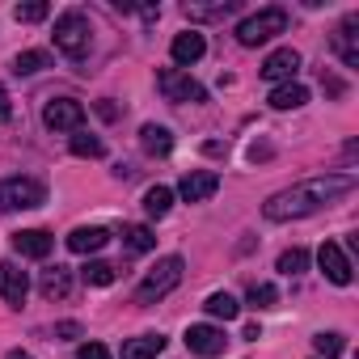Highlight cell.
Segmentation results:
<instances>
[{"instance_id": "1", "label": "cell", "mask_w": 359, "mask_h": 359, "mask_svg": "<svg viewBox=\"0 0 359 359\" xmlns=\"http://www.w3.org/2000/svg\"><path fill=\"white\" fill-rule=\"evenodd\" d=\"M351 191H355V173H325V177H309V182H300V187H287V191L271 195V199L262 203V216H266L271 224L304 220V216L321 212L325 203H334V199L351 195Z\"/></svg>"}, {"instance_id": "2", "label": "cell", "mask_w": 359, "mask_h": 359, "mask_svg": "<svg viewBox=\"0 0 359 359\" xmlns=\"http://www.w3.org/2000/svg\"><path fill=\"white\" fill-rule=\"evenodd\" d=\"M182 275H187V262L177 258V254H165L144 279H140V287H135V300L140 304H156L161 296H169L177 283H182Z\"/></svg>"}, {"instance_id": "3", "label": "cell", "mask_w": 359, "mask_h": 359, "mask_svg": "<svg viewBox=\"0 0 359 359\" xmlns=\"http://www.w3.org/2000/svg\"><path fill=\"white\" fill-rule=\"evenodd\" d=\"M89 43H93V26L81 9H68L55 18V47L68 55V60H85L89 55Z\"/></svg>"}, {"instance_id": "4", "label": "cell", "mask_w": 359, "mask_h": 359, "mask_svg": "<svg viewBox=\"0 0 359 359\" xmlns=\"http://www.w3.org/2000/svg\"><path fill=\"white\" fill-rule=\"evenodd\" d=\"M275 34H287V9H279V5L258 9V13H250V18L237 26V43H241V47H262V43H271Z\"/></svg>"}, {"instance_id": "5", "label": "cell", "mask_w": 359, "mask_h": 359, "mask_svg": "<svg viewBox=\"0 0 359 359\" xmlns=\"http://www.w3.org/2000/svg\"><path fill=\"white\" fill-rule=\"evenodd\" d=\"M47 203V187L34 177H5L0 182V212H30Z\"/></svg>"}, {"instance_id": "6", "label": "cell", "mask_w": 359, "mask_h": 359, "mask_svg": "<svg viewBox=\"0 0 359 359\" xmlns=\"http://www.w3.org/2000/svg\"><path fill=\"white\" fill-rule=\"evenodd\" d=\"M156 89L165 93V102H208V89L182 68H161L156 72Z\"/></svg>"}, {"instance_id": "7", "label": "cell", "mask_w": 359, "mask_h": 359, "mask_svg": "<svg viewBox=\"0 0 359 359\" xmlns=\"http://www.w3.org/2000/svg\"><path fill=\"white\" fill-rule=\"evenodd\" d=\"M85 123V106L76 97H51L43 106V127L47 131H81Z\"/></svg>"}, {"instance_id": "8", "label": "cell", "mask_w": 359, "mask_h": 359, "mask_svg": "<svg viewBox=\"0 0 359 359\" xmlns=\"http://www.w3.org/2000/svg\"><path fill=\"white\" fill-rule=\"evenodd\" d=\"M317 266H321V275H325L330 283H338V287H346V283L355 279L351 258L342 254V245H338V241H325V245L317 250Z\"/></svg>"}, {"instance_id": "9", "label": "cell", "mask_w": 359, "mask_h": 359, "mask_svg": "<svg viewBox=\"0 0 359 359\" xmlns=\"http://www.w3.org/2000/svg\"><path fill=\"white\" fill-rule=\"evenodd\" d=\"M26 296H30V275L18 262H0V300L9 309H22Z\"/></svg>"}, {"instance_id": "10", "label": "cell", "mask_w": 359, "mask_h": 359, "mask_svg": "<svg viewBox=\"0 0 359 359\" xmlns=\"http://www.w3.org/2000/svg\"><path fill=\"white\" fill-rule=\"evenodd\" d=\"M216 191H220V173H212V169H191L182 182H177V195H182L187 203H203Z\"/></svg>"}, {"instance_id": "11", "label": "cell", "mask_w": 359, "mask_h": 359, "mask_svg": "<svg viewBox=\"0 0 359 359\" xmlns=\"http://www.w3.org/2000/svg\"><path fill=\"white\" fill-rule=\"evenodd\" d=\"M296 72H300V51H292V47L271 51L266 64H262V81H271V85H287Z\"/></svg>"}, {"instance_id": "12", "label": "cell", "mask_w": 359, "mask_h": 359, "mask_svg": "<svg viewBox=\"0 0 359 359\" xmlns=\"http://www.w3.org/2000/svg\"><path fill=\"white\" fill-rule=\"evenodd\" d=\"M187 346H191L195 355H203V359H216V355H224L229 338H224L220 325H191V330H187Z\"/></svg>"}, {"instance_id": "13", "label": "cell", "mask_w": 359, "mask_h": 359, "mask_svg": "<svg viewBox=\"0 0 359 359\" xmlns=\"http://www.w3.org/2000/svg\"><path fill=\"white\" fill-rule=\"evenodd\" d=\"M203 51H208V39H203L199 30H182V34L173 39V47H169V55H173V64H177V68L199 64V60H203Z\"/></svg>"}, {"instance_id": "14", "label": "cell", "mask_w": 359, "mask_h": 359, "mask_svg": "<svg viewBox=\"0 0 359 359\" xmlns=\"http://www.w3.org/2000/svg\"><path fill=\"white\" fill-rule=\"evenodd\" d=\"M51 245H55V237L47 229H22V233H13V250L22 258H47Z\"/></svg>"}, {"instance_id": "15", "label": "cell", "mask_w": 359, "mask_h": 359, "mask_svg": "<svg viewBox=\"0 0 359 359\" xmlns=\"http://www.w3.org/2000/svg\"><path fill=\"white\" fill-rule=\"evenodd\" d=\"M106 241H110V229H102V224H85V229H72L68 233V250L72 254H85V258L97 254Z\"/></svg>"}, {"instance_id": "16", "label": "cell", "mask_w": 359, "mask_h": 359, "mask_svg": "<svg viewBox=\"0 0 359 359\" xmlns=\"http://www.w3.org/2000/svg\"><path fill=\"white\" fill-rule=\"evenodd\" d=\"M39 292H43L47 300H68V296H72V271H68V266H60V262H55V266H47V271H43V279H39Z\"/></svg>"}, {"instance_id": "17", "label": "cell", "mask_w": 359, "mask_h": 359, "mask_svg": "<svg viewBox=\"0 0 359 359\" xmlns=\"http://www.w3.org/2000/svg\"><path fill=\"white\" fill-rule=\"evenodd\" d=\"M355 26H359V13H346V18H342V26H338V39H334V47H338V55H342V64H346V68H359Z\"/></svg>"}, {"instance_id": "18", "label": "cell", "mask_w": 359, "mask_h": 359, "mask_svg": "<svg viewBox=\"0 0 359 359\" xmlns=\"http://www.w3.org/2000/svg\"><path fill=\"white\" fill-rule=\"evenodd\" d=\"M266 102H271L275 110H300V106L309 102V89H304V85H296V81H287V85H275Z\"/></svg>"}, {"instance_id": "19", "label": "cell", "mask_w": 359, "mask_h": 359, "mask_svg": "<svg viewBox=\"0 0 359 359\" xmlns=\"http://www.w3.org/2000/svg\"><path fill=\"white\" fill-rule=\"evenodd\" d=\"M165 351V338L161 334H140V338H127L123 342V359H156Z\"/></svg>"}, {"instance_id": "20", "label": "cell", "mask_w": 359, "mask_h": 359, "mask_svg": "<svg viewBox=\"0 0 359 359\" xmlns=\"http://www.w3.org/2000/svg\"><path fill=\"white\" fill-rule=\"evenodd\" d=\"M140 144H144V152H148V156H169V148H173V135H169V127L144 123V131H140Z\"/></svg>"}, {"instance_id": "21", "label": "cell", "mask_w": 359, "mask_h": 359, "mask_svg": "<svg viewBox=\"0 0 359 359\" xmlns=\"http://www.w3.org/2000/svg\"><path fill=\"white\" fill-rule=\"evenodd\" d=\"M203 309H208V317H216V321H233V317L241 313L237 296H229V292H212V296L203 300Z\"/></svg>"}, {"instance_id": "22", "label": "cell", "mask_w": 359, "mask_h": 359, "mask_svg": "<svg viewBox=\"0 0 359 359\" xmlns=\"http://www.w3.org/2000/svg\"><path fill=\"white\" fill-rule=\"evenodd\" d=\"M123 245H127L131 254H148V250H156V237H152L148 224H127V229H123Z\"/></svg>"}, {"instance_id": "23", "label": "cell", "mask_w": 359, "mask_h": 359, "mask_svg": "<svg viewBox=\"0 0 359 359\" xmlns=\"http://www.w3.org/2000/svg\"><path fill=\"white\" fill-rule=\"evenodd\" d=\"M81 279L93 283V287H110V283L118 279V271H114L110 262H102V258H89V262L81 266Z\"/></svg>"}, {"instance_id": "24", "label": "cell", "mask_w": 359, "mask_h": 359, "mask_svg": "<svg viewBox=\"0 0 359 359\" xmlns=\"http://www.w3.org/2000/svg\"><path fill=\"white\" fill-rule=\"evenodd\" d=\"M169 208H173V191H169V187H152V191L144 195V212H148L152 220L169 216Z\"/></svg>"}, {"instance_id": "25", "label": "cell", "mask_w": 359, "mask_h": 359, "mask_svg": "<svg viewBox=\"0 0 359 359\" xmlns=\"http://www.w3.org/2000/svg\"><path fill=\"white\" fill-rule=\"evenodd\" d=\"M43 68H51V55H47V51H22V55L13 60V72H18V76H34V72H43Z\"/></svg>"}, {"instance_id": "26", "label": "cell", "mask_w": 359, "mask_h": 359, "mask_svg": "<svg viewBox=\"0 0 359 359\" xmlns=\"http://www.w3.org/2000/svg\"><path fill=\"white\" fill-rule=\"evenodd\" d=\"M68 144H72V152H76V156H106V144H102L97 135H85V131H76Z\"/></svg>"}, {"instance_id": "27", "label": "cell", "mask_w": 359, "mask_h": 359, "mask_svg": "<svg viewBox=\"0 0 359 359\" xmlns=\"http://www.w3.org/2000/svg\"><path fill=\"white\" fill-rule=\"evenodd\" d=\"M342 346H346V342H342V334H317V338H313V351H317L321 359H338V355H342Z\"/></svg>"}, {"instance_id": "28", "label": "cell", "mask_w": 359, "mask_h": 359, "mask_svg": "<svg viewBox=\"0 0 359 359\" xmlns=\"http://www.w3.org/2000/svg\"><path fill=\"white\" fill-rule=\"evenodd\" d=\"M304 266H309V254H304L300 245H296V250H283V254H279V271H283V275H300Z\"/></svg>"}, {"instance_id": "29", "label": "cell", "mask_w": 359, "mask_h": 359, "mask_svg": "<svg viewBox=\"0 0 359 359\" xmlns=\"http://www.w3.org/2000/svg\"><path fill=\"white\" fill-rule=\"evenodd\" d=\"M245 300H250L254 309H275V300H279V287H271V283H254Z\"/></svg>"}, {"instance_id": "30", "label": "cell", "mask_w": 359, "mask_h": 359, "mask_svg": "<svg viewBox=\"0 0 359 359\" xmlns=\"http://www.w3.org/2000/svg\"><path fill=\"white\" fill-rule=\"evenodd\" d=\"M47 13H51V5H43V0H30V5H18V9H13V18L26 22V26H30V22H43Z\"/></svg>"}, {"instance_id": "31", "label": "cell", "mask_w": 359, "mask_h": 359, "mask_svg": "<svg viewBox=\"0 0 359 359\" xmlns=\"http://www.w3.org/2000/svg\"><path fill=\"white\" fill-rule=\"evenodd\" d=\"M76 359H110V351H106L102 342H85V346L76 351Z\"/></svg>"}, {"instance_id": "32", "label": "cell", "mask_w": 359, "mask_h": 359, "mask_svg": "<svg viewBox=\"0 0 359 359\" xmlns=\"http://www.w3.org/2000/svg\"><path fill=\"white\" fill-rule=\"evenodd\" d=\"M85 330H81V321H60L55 325V338H81Z\"/></svg>"}, {"instance_id": "33", "label": "cell", "mask_w": 359, "mask_h": 359, "mask_svg": "<svg viewBox=\"0 0 359 359\" xmlns=\"http://www.w3.org/2000/svg\"><path fill=\"white\" fill-rule=\"evenodd\" d=\"M13 118V106H9V93H5V85H0V123H9Z\"/></svg>"}, {"instance_id": "34", "label": "cell", "mask_w": 359, "mask_h": 359, "mask_svg": "<svg viewBox=\"0 0 359 359\" xmlns=\"http://www.w3.org/2000/svg\"><path fill=\"white\" fill-rule=\"evenodd\" d=\"M5 359H34V355H30V351H9Z\"/></svg>"}]
</instances>
